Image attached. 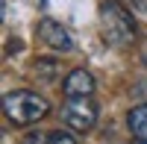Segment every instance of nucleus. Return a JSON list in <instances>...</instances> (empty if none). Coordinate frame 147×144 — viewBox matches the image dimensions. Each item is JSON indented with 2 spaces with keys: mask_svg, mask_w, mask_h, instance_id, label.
Wrapping results in <instances>:
<instances>
[{
  "mask_svg": "<svg viewBox=\"0 0 147 144\" xmlns=\"http://www.w3.org/2000/svg\"><path fill=\"white\" fill-rule=\"evenodd\" d=\"M59 62L56 59H35V65H32V77L35 79H41V82H53L59 77Z\"/></svg>",
  "mask_w": 147,
  "mask_h": 144,
  "instance_id": "7",
  "label": "nucleus"
},
{
  "mask_svg": "<svg viewBox=\"0 0 147 144\" xmlns=\"http://www.w3.org/2000/svg\"><path fill=\"white\" fill-rule=\"evenodd\" d=\"M129 3L136 6V9H147V0H129Z\"/></svg>",
  "mask_w": 147,
  "mask_h": 144,
  "instance_id": "10",
  "label": "nucleus"
},
{
  "mask_svg": "<svg viewBox=\"0 0 147 144\" xmlns=\"http://www.w3.org/2000/svg\"><path fill=\"white\" fill-rule=\"evenodd\" d=\"M62 124L71 133H88L97 124V106L91 97H65L62 106Z\"/></svg>",
  "mask_w": 147,
  "mask_h": 144,
  "instance_id": "3",
  "label": "nucleus"
},
{
  "mask_svg": "<svg viewBox=\"0 0 147 144\" xmlns=\"http://www.w3.org/2000/svg\"><path fill=\"white\" fill-rule=\"evenodd\" d=\"M62 88H65V97H91L94 94V77L85 68H74L65 77Z\"/></svg>",
  "mask_w": 147,
  "mask_h": 144,
  "instance_id": "5",
  "label": "nucleus"
},
{
  "mask_svg": "<svg viewBox=\"0 0 147 144\" xmlns=\"http://www.w3.org/2000/svg\"><path fill=\"white\" fill-rule=\"evenodd\" d=\"M127 124H129V133L138 144H147V103L136 106L129 115H127Z\"/></svg>",
  "mask_w": 147,
  "mask_h": 144,
  "instance_id": "6",
  "label": "nucleus"
},
{
  "mask_svg": "<svg viewBox=\"0 0 147 144\" xmlns=\"http://www.w3.org/2000/svg\"><path fill=\"white\" fill-rule=\"evenodd\" d=\"M144 65H147V47H144Z\"/></svg>",
  "mask_w": 147,
  "mask_h": 144,
  "instance_id": "11",
  "label": "nucleus"
},
{
  "mask_svg": "<svg viewBox=\"0 0 147 144\" xmlns=\"http://www.w3.org/2000/svg\"><path fill=\"white\" fill-rule=\"evenodd\" d=\"M38 38L50 47V50H56V53H71V50H74L71 32H68L59 21H53V18H41V21H38Z\"/></svg>",
  "mask_w": 147,
  "mask_h": 144,
  "instance_id": "4",
  "label": "nucleus"
},
{
  "mask_svg": "<svg viewBox=\"0 0 147 144\" xmlns=\"http://www.w3.org/2000/svg\"><path fill=\"white\" fill-rule=\"evenodd\" d=\"M21 144H50V135H41V133H30V135H24Z\"/></svg>",
  "mask_w": 147,
  "mask_h": 144,
  "instance_id": "9",
  "label": "nucleus"
},
{
  "mask_svg": "<svg viewBox=\"0 0 147 144\" xmlns=\"http://www.w3.org/2000/svg\"><path fill=\"white\" fill-rule=\"evenodd\" d=\"M3 112L9 118V124L15 127H30V124H38L41 118H47V112H50V103H47L41 94L35 91H9L3 97Z\"/></svg>",
  "mask_w": 147,
  "mask_h": 144,
  "instance_id": "2",
  "label": "nucleus"
},
{
  "mask_svg": "<svg viewBox=\"0 0 147 144\" xmlns=\"http://www.w3.org/2000/svg\"><path fill=\"white\" fill-rule=\"evenodd\" d=\"M50 144H80V141L71 129H56V133H50Z\"/></svg>",
  "mask_w": 147,
  "mask_h": 144,
  "instance_id": "8",
  "label": "nucleus"
},
{
  "mask_svg": "<svg viewBox=\"0 0 147 144\" xmlns=\"http://www.w3.org/2000/svg\"><path fill=\"white\" fill-rule=\"evenodd\" d=\"M41 3H44V0H41Z\"/></svg>",
  "mask_w": 147,
  "mask_h": 144,
  "instance_id": "12",
  "label": "nucleus"
},
{
  "mask_svg": "<svg viewBox=\"0 0 147 144\" xmlns=\"http://www.w3.org/2000/svg\"><path fill=\"white\" fill-rule=\"evenodd\" d=\"M136 21L132 15L118 3V0H103L100 3V35L112 47H127L136 41Z\"/></svg>",
  "mask_w": 147,
  "mask_h": 144,
  "instance_id": "1",
  "label": "nucleus"
}]
</instances>
